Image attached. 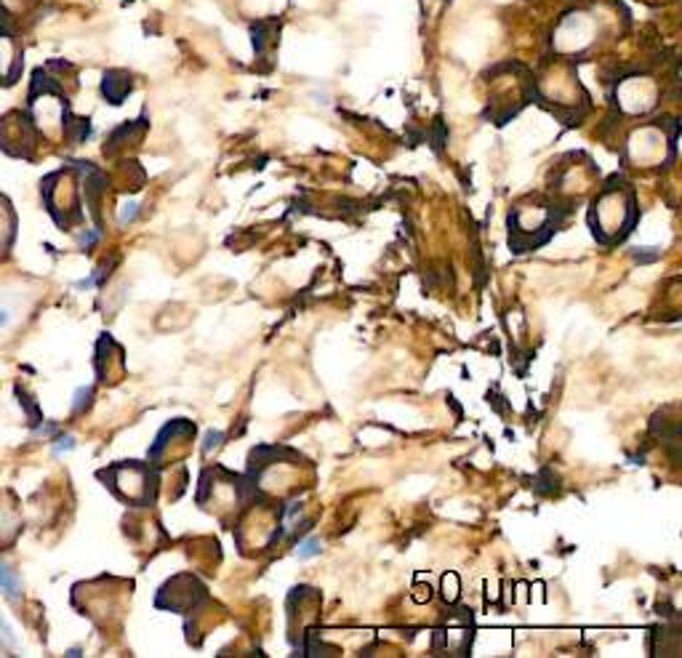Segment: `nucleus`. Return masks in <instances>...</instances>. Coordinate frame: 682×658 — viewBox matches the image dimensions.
<instances>
[{"mask_svg":"<svg viewBox=\"0 0 682 658\" xmlns=\"http://www.w3.org/2000/svg\"><path fill=\"white\" fill-rule=\"evenodd\" d=\"M20 73V46L14 35L0 27V83H11Z\"/></svg>","mask_w":682,"mask_h":658,"instance_id":"obj_1","label":"nucleus"},{"mask_svg":"<svg viewBox=\"0 0 682 658\" xmlns=\"http://www.w3.org/2000/svg\"><path fill=\"white\" fill-rule=\"evenodd\" d=\"M101 88H105V97L118 105V101H123L125 94H129L131 81L121 73H110V75H105V86Z\"/></svg>","mask_w":682,"mask_h":658,"instance_id":"obj_2","label":"nucleus"},{"mask_svg":"<svg viewBox=\"0 0 682 658\" xmlns=\"http://www.w3.org/2000/svg\"><path fill=\"white\" fill-rule=\"evenodd\" d=\"M0 589H3L5 597H20V578H16V573L11 571L5 562H0Z\"/></svg>","mask_w":682,"mask_h":658,"instance_id":"obj_3","label":"nucleus"},{"mask_svg":"<svg viewBox=\"0 0 682 658\" xmlns=\"http://www.w3.org/2000/svg\"><path fill=\"white\" fill-rule=\"evenodd\" d=\"M75 446V440L73 438H59V442H57V448H53V453H62V451H70V448Z\"/></svg>","mask_w":682,"mask_h":658,"instance_id":"obj_4","label":"nucleus"},{"mask_svg":"<svg viewBox=\"0 0 682 658\" xmlns=\"http://www.w3.org/2000/svg\"><path fill=\"white\" fill-rule=\"evenodd\" d=\"M134 217H136V203H129L121 214V224H125V221H131Z\"/></svg>","mask_w":682,"mask_h":658,"instance_id":"obj_5","label":"nucleus"},{"mask_svg":"<svg viewBox=\"0 0 682 658\" xmlns=\"http://www.w3.org/2000/svg\"><path fill=\"white\" fill-rule=\"evenodd\" d=\"M317 549H320L317 547V541H307L304 544V549H299V558H309V555H315Z\"/></svg>","mask_w":682,"mask_h":658,"instance_id":"obj_6","label":"nucleus"}]
</instances>
